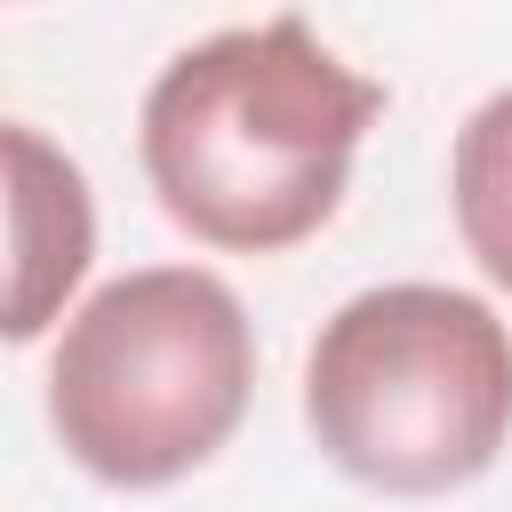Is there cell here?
<instances>
[{
  "label": "cell",
  "instance_id": "cell-3",
  "mask_svg": "<svg viewBox=\"0 0 512 512\" xmlns=\"http://www.w3.org/2000/svg\"><path fill=\"white\" fill-rule=\"evenodd\" d=\"M256 344L240 296L200 264H144L96 288L48 360V424L104 488H168L248 416Z\"/></svg>",
  "mask_w": 512,
  "mask_h": 512
},
{
  "label": "cell",
  "instance_id": "cell-2",
  "mask_svg": "<svg viewBox=\"0 0 512 512\" xmlns=\"http://www.w3.org/2000/svg\"><path fill=\"white\" fill-rule=\"evenodd\" d=\"M304 424L344 480L448 496L512 440V328L464 288H368L304 360Z\"/></svg>",
  "mask_w": 512,
  "mask_h": 512
},
{
  "label": "cell",
  "instance_id": "cell-4",
  "mask_svg": "<svg viewBox=\"0 0 512 512\" xmlns=\"http://www.w3.org/2000/svg\"><path fill=\"white\" fill-rule=\"evenodd\" d=\"M8 256H16V288H8V336L32 344L56 304L72 296V280L88 272V248H96V216H88V184L80 168L32 136V128H8Z\"/></svg>",
  "mask_w": 512,
  "mask_h": 512
},
{
  "label": "cell",
  "instance_id": "cell-5",
  "mask_svg": "<svg viewBox=\"0 0 512 512\" xmlns=\"http://www.w3.org/2000/svg\"><path fill=\"white\" fill-rule=\"evenodd\" d=\"M448 192H456V232H464V248L480 256V272H488L496 288H512V88L488 96V104L456 128Z\"/></svg>",
  "mask_w": 512,
  "mask_h": 512
},
{
  "label": "cell",
  "instance_id": "cell-1",
  "mask_svg": "<svg viewBox=\"0 0 512 512\" xmlns=\"http://www.w3.org/2000/svg\"><path fill=\"white\" fill-rule=\"evenodd\" d=\"M384 88L336 64L304 16L184 48L144 96V176L160 208L232 256L312 240L352 176Z\"/></svg>",
  "mask_w": 512,
  "mask_h": 512
}]
</instances>
